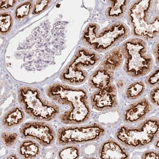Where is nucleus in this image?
I'll return each mask as SVG.
<instances>
[{
	"instance_id": "nucleus-28",
	"label": "nucleus",
	"mask_w": 159,
	"mask_h": 159,
	"mask_svg": "<svg viewBox=\"0 0 159 159\" xmlns=\"http://www.w3.org/2000/svg\"><path fill=\"white\" fill-rule=\"evenodd\" d=\"M159 40H157L155 45V46L154 47L153 51L157 64H159Z\"/></svg>"
},
{
	"instance_id": "nucleus-2",
	"label": "nucleus",
	"mask_w": 159,
	"mask_h": 159,
	"mask_svg": "<svg viewBox=\"0 0 159 159\" xmlns=\"http://www.w3.org/2000/svg\"><path fill=\"white\" fill-rule=\"evenodd\" d=\"M159 1H135L128 9L127 19L135 38L152 41L159 33Z\"/></svg>"
},
{
	"instance_id": "nucleus-30",
	"label": "nucleus",
	"mask_w": 159,
	"mask_h": 159,
	"mask_svg": "<svg viewBox=\"0 0 159 159\" xmlns=\"http://www.w3.org/2000/svg\"><path fill=\"white\" fill-rule=\"evenodd\" d=\"M155 141H156V143H155L154 146H155V148H157V150H158L159 148V142L158 138H157V139L155 140Z\"/></svg>"
},
{
	"instance_id": "nucleus-3",
	"label": "nucleus",
	"mask_w": 159,
	"mask_h": 159,
	"mask_svg": "<svg viewBox=\"0 0 159 159\" xmlns=\"http://www.w3.org/2000/svg\"><path fill=\"white\" fill-rule=\"evenodd\" d=\"M96 23L87 25L82 34L84 45L97 52H105L123 42L129 36V27L121 21L115 22L100 30Z\"/></svg>"
},
{
	"instance_id": "nucleus-6",
	"label": "nucleus",
	"mask_w": 159,
	"mask_h": 159,
	"mask_svg": "<svg viewBox=\"0 0 159 159\" xmlns=\"http://www.w3.org/2000/svg\"><path fill=\"white\" fill-rule=\"evenodd\" d=\"M18 101L22 108L33 119L38 121H48L57 117L60 107L42 97L38 89L24 86L19 89Z\"/></svg>"
},
{
	"instance_id": "nucleus-27",
	"label": "nucleus",
	"mask_w": 159,
	"mask_h": 159,
	"mask_svg": "<svg viewBox=\"0 0 159 159\" xmlns=\"http://www.w3.org/2000/svg\"><path fill=\"white\" fill-rule=\"evenodd\" d=\"M16 1H1V10H6L14 7L16 3Z\"/></svg>"
},
{
	"instance_id": "nucleus-7",
	"label": "nucleus",
	"mask_w": 159,
	"mask_h": 159,
	"mask_svg": "<svg viewBox=\"0 0 159 159\" xmlns=\"http://www.w3.org/2000/svg\"><path fill=\"white\" fill-rule=\"evenodd\" d=\"M100 61V56L97 52L87 47H79L61 71L60 79L64 83L71 85L81 84L88 78V73L84 69L94 67Z\"/></svg>"
},
{
	"instance_id": "nucleus-14",
	"label": "nucleus",
	"mask_w": 159,
	"mask_h": 159,
	"mask_svg": "<svg viewBox=\"0 0 159 159\" xmlns=\"http://www.w3.org/2000/svg\"><path fill=\"white\" fill-rule=\"evenodd\" d=\"M109 6L105 11V16L110 20H118L124 16L129 7V1H109Z\"/></svg>"
},
{
	"instance_id": "nucleus-1",
	"label": "nucleus",
	"mask_w": 159,
	"mask_h": 159,
	"mask_svg": "<svg viewBox=\"0 0 159 159\" xmlns=\"http://www.w3.org/2000/svg\"><path fill=\"white\" fill-rule=\"evenodd\" d=\"M45 93L53 101L70 107L69 110L60 115V121L64 124H82L90 118L91 111L88 94L85 89L55 83L47 87Z\"/></svg>"
},
{
	"instance_id": "nucleus-10",
	"label": "nucleus",
	"mask_w": 159,
	"mask_h": 159,
	"mask_svg": "<svg viewBox=\"0 0 159 159\" xmlns=\"http://www.w3.org/2000/svg\"><path fill=\"white\" fill-rule=\"evenodd\" d=\"M90 104L96 110L105 111L115 108L118 105L116 87L111 84L93 92L90 97Z\"/></svg>"
},
{
	"instance_id": "nucleus-24",
	"label": "nucleus",
	"mask_w": 159,
	"mask_h": 159,
	"mask_svg": "<svg viewBox=\"0 0 159 159\" xmlns=\"http://www.w3.org/2000/svg\"><path fill=\"white\" fill-rule=\"evenodd\" d=\"M51 1H38L34 4L33 10V15H37L42 12L49 6Z\"/></svg>"
},
{
	"instance_id": "nucleus-26",
	"label": "nucleus",
	"mask_w": 159,
	"mask_h": 159,
	"mask_svg": "<svg viewBox=\"0 0 159 159\" xmlns=\"http://www.w3.org/2000/svg\"><path fill=\"white\" fill-rule=\"evenodd\" d=\"M142 159H159V153L156 150H148L141 156Z\"/></svg>"
},
{
	"instance_id": "nucleus-19",
	"label": "nucleus",
	"mask_w": 159,
	"mask_h": 159,
	"mask_svg": "<svg viewBox=\"0 0 159 159\" xmlns=\"http://www.w3.org/2000/svg\"><path fill=\"white\" fill-rule=\"evenodd\" d=\"M80 150L79 147L75 145H67L59 151L58 159H74L79 158Z\"/></svg>"
},
{
	"instance_id": "nucleus-15",
	"label": "nucleus",
	"mask_w": 159,
	"mask_h": 159,
	"mask_svg": "<svg viewBox=\"0 0 159 159\" xmlns=\"http://www.w3.org/2000/svg\"><path fill=\"white\" fill-rule=\"evenodd\" d=\"M123 58L120 47H115L106 55L100 66L114 72L120 68Z\"/></svg>"
},
{
	"instance_id": "nucleus-13",
	"label": "nucleus",
	"mask_w": 159,
	"mask_h": 159,
	"mask_svg": "<svg viewBox=\"0 0 159 159\" xmlns=\"http://www.w3.org/2000/svg\"><path fill=\"white\" fill-rule=\"evenodd\" d=\"M114 78V72L99 66L89 77L88 84L92 89H102L112 84Z\"/></svg>"
},
{
	"instance_id": "nucleus-8",
	"label": "nucleus",
	"mask_w": 159,
	"mask_h": 159,
	"mask_svg": "<svg viewBox=\"0 0 159 159\" xmlns=\"http://www.w3.org/2000/svg\"><path fill=\"white\" fill-rule=\"evenodd\" d=\"M106 133L105 127L97 123L82 126L63 127L57 132L56 139L61 146L84 144L98 140Z\"/></svg>"
},
{
	"instance_id": "nucleus-22",
	"label": "nucleus",
	"mask_w": 159,
	"mask_h": 159,
	"mask_svg": "<svg viewBox=\"0 0 159 159\" xmlns=\"http://www.w3.org/2000/svg\"><path fill=\"white\" fill-rule=\"evenodd\" d=\"M1 139L6 147L11 148L16 143L18 139V135L15 133L2 132L1 133Z\"/></svg>"
},
{
	"instance_id": "nucleus-11",
	"label": "nucleus",
	"mask_w": 159,
	"mask_h": 159,
	"mask_svg": "<svg viewBox=\"0 0 159 159\" xmlns=\"http://www.w3.org/2000/svg\"><path fill=\"white\" fill-rule=\"evenodd\" d=\"M152 109V104L147 98L135 101L129 105L123 112V121L127 124L138 123L147 117Z\"/></svg>"
},
{
	"instance_id": "nucleus-5",
	"label": "nucleus",
	"mask_w": 159,
	"mask_h": 159,
	"mask_svg": "<svg viewBox=\"0 0 159 159\" xmlns=\"http://www.w3.org/2000/svg\"><path fill=\"white\" fill-rule=\"evenodd\" d=\"M157 118L145 119L138 126L123 125L116 130L115 136L124 147L130 149L145 148L153 143L159 136Z\"/></svg>"
},
{
	"instance_id": "nucleus-12",
	"label": "nucleus",
	"mask_w": 159,
	"mask_h": 159,
	"mask_svg": "<svg viewBox=\"0 0 159 159\" xmlns=\"http://www.w3.org/2000/svg\"><path fill=\"white\" fill-rule=\"evenodd\" d=\"M99 156L103 159H127L129 158V153L117 141L108 139L100 145Z\"/></svg>"
},
{
	"instance_id": "nucleus-9",
	"label": "nucleus",
	"mask_w": 159,
	"mask_h": 159,
	"mask_svg": "<svg viewBox=\"0 0 159 159\" xmlns=\"http://www.w3.org/2000/svg\"><path fill=\"white\" fill-rule=\"evenodd\" d=\"M20 134L24 139H31L43 147H49L56 139L54 128L45 121H30L20 129Z\"/></svg>"
},
{
	"instance_id": "nucleus-25",
	"label": "nucleus",
	"mask_w": 159,
	"mask_h": 159,
	"mask_svg": "<svg viewBox=\"0 0 159 159\" xmlns=\"http://www.w3.org/2000/svg\"><path fill=\"white\" fill-rule=\"evenodd\" d=\"M150 99L153 105L157 107L159 105V87L157 85L152 89L150 93Z\"/></svg>"
},
{
	"instance_id": "nucleus-21",
	"label": "nucleus",
	"mask_w": 159,
	"mask_h": 159,
	"mask_svg": "<svg viewBox=\"0 0 159 159\" xmlns=\"http://www.w3.org/2000/svg\"><path fill=\"white\" fill-rule=\"evenodd\" d=\"M13 24L12 17L9 13L1 12L0 18L1 34L3 36L8 34L11 31Z\"/></svg>"
},
{
	"instance_id": "nucleus-18",
	"label": "nucleus",
	"mask_w": 159,
	"mask_h": 159,
	"mask_svg": "<svg viewBox=\"0 0 159 159\" xmlns=\"http://www.w3.org/2000/svg\"><path fill=\"white\" fill-rule=\"evenodd\" d=\"M145 90L144 83L141 81H137L131 83L127 87L125 94L129 99H137L144 93Z\"/></svg>"
},
{
	"instance_id": "nucleus-17",
	"label": "nucleus",
	"mask_w": 159,
	"mask_h": 159,
	"mask_svg": "<svg viewBox=\"0 0 159 159\" xmlns=\"http://www.w3.org/2000/svg\"><path fill=\"white\" fill-rule=\"evenodd\" d=\"M25 118L24 111L19 107H14L4 115L2 119V125L5 129H12L21 124Z\"/></svg>"
},
{
	"instance_id": "nucleus-23",
	"label": "nucleus",
	"mask_w": 159,
	"mask_h": 159,
	"mask_svg": "<svg viewBox=\"0 0 159 159\" xmlns=\"http://www.w3.org/2000/svg\"><path fill=\"white\" fill-rule=\"evenodd\" d=\"M145 83L150 88H154L159 85V70L157 67L148 75L145 80Z\"/></svg>"
},
{
	"instance_id": "nucleus-20",
	"label": "nucleus",
	"mask_w": 159,
	"mask_h": 159,
	"mask_svg": "<svg viewBox=\"0 0 159 159\" xmlns=\"http://www.w3.org/2000/svg\"><path fill=\"white\" fill-rule=\"evenodd\" d=\"M34 8L33 2L31 1H28L19 5L15 10L14 16L17 20L20 21L30 14Z\"/></svg>"
},
{
	"instance_id": "nucleus-4",
	"label": "nucleus",
	"mask_w": 159,
	"mask_h": 159,
	"mask_svg": "<svg viewBox=\"0 0 159 159\" xmlns=\"http://www.w3.org/2000/svg\"><path fill=\"white\" fill-rule=\"evenodd\" d=\"M120 48L125 59L124 69L129 76L141 78L152 70L153 59L151 55L147 53V43L144 40L130 38L123 43Z\"/></svg>"
},
{
	"instance_id": "nucleus-16",
	"label": "nucleus",
	"mask_w": 159,
	"mask_h": 159,
	"mask_svg": "<svg viewBox=\"0 0 159 159\" xmlns=\"http://www.w3.org/2000/svg\"><path fill=\"white\" fill-rule=\"evenodd\" d=\"M18 152L22 159H35L39 156L41 147L34 140L25 139L19 145Z\"/></svg>"
},
{
	"instance_id": "nucleus-29",
	"label": "nucleus",
	"mask_w": 159,
	"mask_h": 159,
	"mask_svg": "<svg viewBox=\"0 0 159 159\" xmlns=\"http://www.w3.org/2000/svg\"><path fill=\"white\" fill-rule=\"evenodd\" d=\"M7 159H19V157L17 156L16 154H11L9 156H8L7 157Z\"/></svg>"
}]
</instances>
